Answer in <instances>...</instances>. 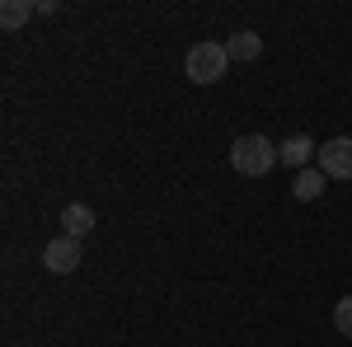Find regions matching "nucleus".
Returning a JSON list of instances; mask_svg holds the SVG:
<instances>
[{"instance_id":"20e7f679","label":"nucleus","mask_w":352,"mask_h":347,"mask_svg":"<svg viewBox=\"0 0 352 347\" xmlns=\"http://www.w3.org/2000/svg\"><path fill=\"white\" fill-rule=\"evenodd\" d=\"M43 267H47V272H56V277L76 272V267H80V240H71V235H56V240L43 249Z\"/></svg>"},{"instance_id":"f257e3e1","label":"nucleus","mask_w":352,"mask_h":347,"mask_svg":"<svg viewBox=\"0 0 352 347\" xmlns=\"http://www.w3.org/2000/svg\"><path fill=\"white\" fill-rule=\"evenodd\" d=\"M230 164H235V174H244V179H263L272 164H277V146L263 132L235 136L230 141Z\"/></svg>"},{"instance_id":"39448f33","label":"nucleus","mask_w":352,"mask_h":347,"mask_svg":"<svg viewBox=\"0 0 352 347\" xmlns=\"http://www.w3.org/2000/svg\"><path fill=\"white\" fill-rule=\"evenodd\" d=\"M310 155H320V146L310 141L305 132H296V136H287L282 146H277V164H287V169H310Z\"/></svg>"},{"instance_id":"0eeeda50","label":"nucleus","mask_w":352,"mask_h":347,"mask_svg":"<svg viewBox=\"0 0 352 347\" xmlns=\"http://www.w3.org/2000/svg\"><path fill=\"white\" fill-rule=\"evenodd\" d=\"M324 188H329V179H324V169L315 164V169H300V174H296V183H292V197H296V202H315Z\"/></svg>"},{"instance_id":"1a4fd4ad","label":"nucleus","mask_w":352,"mask_h":347,"mask_svg":"<svg viewBox=\"0 0 352 347\" xmlns=\"http://www.w3.org/2000/svg\"><path fill=\"white\" fill-rule=\"evenodd\" d=\"M61 225H66V235H71V240H85V235L94 230V212H89L85 202H71V207L61 212Z\"/></svg>"},{"instance_id":"423d86ee","label":"nucleus","mask_w":352,"mask_h":347,"mask_svg":"<svg viewBox=\"0 0 352 347\" xmlns=\"http://www.w3.org/2000/svg\"><path fill=\"white\" fill-rule=\"evenodd\" d=\"M258 52H263V38L254 28H240V33L226 38V56L230 61H258Z\"/></svg>"},{"instance_id":"6e6552de","label":"nucleus","mask_w":352,"mask_h":347,"mask_svg":"<svg viewBox=\"0 0 352 347\" xmlns=\"http://www.w3.org/2000/svg\"><path fill=\"white\" fill-rule=\"evenodd\" d=\"M33 14H38V0H5V5H0V28L14 33V28H24Z\"/></svg>"},{"instance_id":"f03ea898","label":"nucleus","mask_w":352,"mask_h":347,"mask_svg":"<svg viewBox=\"0 0 352 347\" xmlns=\"http://www.w3.org/2000/svg\"><path fill=\"white\" fill-rule=\"evenodd\" d=\"M226 66H230V56H226V43H192L188 56H184V76L192 85H217L226 76Z\"/></svg>"},{"instance_id":"9d476101","label":"nucleus","mask_w":352,"mask_h":347,"mask_svg":"<svg viewBox=\"0 0 352 347\" xmlns=\"http://www.w3.org/2000/svg\"><path fill=\"white\" fill-rule=\"evenodd\" d=\"M333 328H338L343 338H352V295H343V300L333 305Z\"/></svg>"},{"instance_id":"7ed1b4c3","label":"nucleus","mask_w":352,"mask_h":347,"mask_svg":"<svg viewBox=\"0 0 352 347\" xmlns=\"http://www.w3.org/2000/svg\"><path fill=\"white\" fill-rule=\"evenodd\" d=\"M320 169H324V179H352V136H333V141H324L320 146Z\"/></svg>"}]
</instances>
